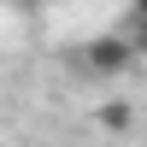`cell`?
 Masks as SVG:
<instances>
[{
  "label": "cell",
  "mask_w": 147,
  "mask_h": 147,
  "mask_svg": "<svg viewBox=\"0 0 147 147\" xmlns=\"http://www.w3.org/2000/svg\"><path fill=\"white\" fill-rule=\"evenodd\" d=\"M100 124L112 129V136H124V129L136 124V106H129V100H112V106H100Z\"/></svg>",
  "instance_id": "7a4b0ae2"
},
{
  "label": "cell",
  "mask_w": 147,
  "mask_h": 147,
  "mask_svg": "<svg viewBox=\"0 0 147 147\" xmlns=\"http://www.w3.org/2000/svg\"><path fill=\"white\" fill-rule=\"evenodd\" d=\"M124 35H129V47H136V65H141V59H147V24H129Z\"/></svg>",
  "instance_id": "3957f363"
},
{
  "label": "cell",
  "mask_w": 147,
  "mask_h": 147,
  "mask_svg": "<svg viewBox=\"0 0 147 147\" xmlns=\"http://www.w3.org/2000/svg\"><path fill=\"white\" fill-rule=\"evenodd\" d=\"M129 24H147V0H136V12H129Z\"/></svg>",
  "instance_id": "277c9868"
},
{
  "label": "cell",
  "mask_w": 147,
  "mask_h": 147,
  "mask_svg": "<svg viewBox=\"0 0 147 147\" xmlns=\"http://www.w3.org/2000/svg\"><path fill=\"white\" fill-rule=\"evenodd\" d=\"M71 65H77L82 77L112 82V77H124V71L136 65V47H129V35H124V30H106V35H88V41L71 53Z\"/></svg>",
  "instance_id": "6da1fadb"
}]
</instances>
